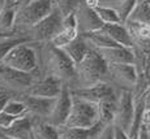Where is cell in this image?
Returning <instances> with one entry per match:
<instances>
[{"mask_svg":"<svg viewBox=\"0 0 150 139\" xmlns=\"http://www.w3.org/2000/svg\"><path fill=\"white\" fill-rule=\"evenodd\" d=\"M149 3H150V0H149Z\"/></svg>","mask_w":150,"mask_h":139,"instance_id":"ab89813d","label":"cell"},{"mask_svg":"<svg viewBox=\"0 0 150 139\" xmlns=\"http://www.w3.org/2000/svg\"><path fill=\"white\" fill-rule=\"evenodd\" d=\"M99 122V105L72 94V105L64 122L68 127L89 129Z\"/></svg>","mask_w":150,"mask_h":139,"instance_id":"277c9868","label":"cell"},{"mask_svg":"<svg viewBox=\"0 0 150 139\" xmlns=\"http://www.w3.org/2000/svg\"><path fill=\"white\" fill-rule=\"evenodd\" d=\"M137 139H149V130H148V127H146V126L141 125Z\"/></svg>","mask_w":150,"mask_h":139,"instance_id":"e575fe53","label":"cell"},{"mask_svg":"<svg viewBox=\"0 0 150 139\" xmlns=\"http://www.w3.org/2000/svg\"><path fill=\"white\" fill-rule=\"evenodd\" d=\"M122 1L123 0H97L99 7H108V8H112V9H115Z\"/></svg>","mask_w":150,"mask_h":139,"instance_id":"4dcf8cb0","label":"cell"},{"mask_svg":"<svg viewBox=\"0 0 150 139\" xmlns=\"http://www.w3.org/2000/svg\"><path fill=\"white\" fill-rule=\"evenodd\" d=\"M71 105H72V92L67 86L63 85L62 91L55 98L54 107L51 109L48 117L46 118V121L56 127L63 126L69 114V111H71Z\"/></svg>","mask_w":150,"mask_h":139,"instance_id":"8fae6325","label":"cell"},{"mask_svg":"<svg viewBox=\"0 0 150 139\" xmlns=\"http://www.w3.org/2000/svg\"><path fill=\"white\" fill-rule=\"evenodd\" d=\"M0 139H14V138H12V137H8V135L3 134V133L0 131Z\"/></svg>","mask_w":150,"mask_h":139,"instance_id":"d590c367","label":"cell"},{"mask_svg":"<svg viewBox=\"0 0 150 139\" xmlns=\"http://www.w3.org/2000/svg\"><path fill=\"white\" fill-rule=\"evenodd\" d=\"M115 88L131 91L133 94L137 83V73L133 64H108L107 65V78Z\"/></svg>","mask_w":150,"mask_h":139,"instance_id":"ba28073f","label":"cell"},{"mask_svg":"<svg viewBox=\"0 0 150 139\" xmlns=\"http://www.w3.org/2000/svg\"><path fill=\"white\" fill-rule=\"evenodd\" d=\"M0 62L17 70L34 73L38 72V48L35 42L20 43L8 52Z\"/></svg>","mask_w":150,"mask_h":139,"instance_id":"8992f818","label":"cell"},{"mask_svg":"<svg viewBox=\"0 0 150 139\" xmlns=\"http://www.w3.org/2000/svg\"><path fill=\"white\" fill-rule=\"evenodd\" d=\"M62 26H63V16L54 7V9L45 18H42L39 22H37L30 29H28L25 31V35L28 37L30 42H35V43L50 42L60 31Z\"/></svg>","mask_w":150,"mask_h":139,"instance_id":"52a82bcc","label":"cell"},{"mask_svg":"<svg viewBox=\"0 0 150 139\" xmlns=\"http://www.w3.org/2000/svg\"><path fill=\"white\" fill-rule=\"evenodd\" d=\"M74 18H76V27L79 34H86L91 31L99 30L103 26V22L96 13L94 8L89 7L85 1H81L76 11H74Z\"/></svg>","mask_w":150,"mask_h":139,"instance_id":"7c38bea8","label":"cell"},{"mask_svg":"<svg viewBox=\"0 0 150 139\" xmlns=\"http://www.w3.org/2000/svg\"><path fill=\"white\" fill-rule=\"evenodd\" d=\"M25 42H30L26 35L21 33H7V34H1L0 35V61L3 60V57L8 53L13 47H16L20 43H25Z\"/></svg>","mask_w":150,"mask_h":139,"instance_id":"7402d4cb","label":"cell"},{"mask_svg":"<svg viewBox=\"0 0 150 139\" xmlns=\"http://www.w3.org/2000/svg\"><path fill=\"white\" fill-rule=\"evenodd\" d=\"M148 130H149V131H150V127H148Z\"/></svg>","mask_w":150,"mask_h":139,"instance_id":"f35d334b","label":"cell"},{"mask_svg":"<svg viewBox=\"0 0 150 139\" xmlns=\"http://www.w3.org/2000/svg\"><path fill=\"white\" fill-rule=\"evenodd\" d=\"M16 98L22 100V103L25 104V108H26V112L30 116L45 118V120L48 117L55 103V98L33 96V95H29V94H22Z\"/></svg>","mask_w":150,"mask_h":139,"instance_id":"5bb4252c","label":"cell"},{"mask_svg":"<svg viewBox=\"0 0 150 139\" xmlns=\"http://www.w3.org/2000/svg\"><path fill=\"white\" fill-rule=\"evenodd\" d=\"M133 113H134L133 94L131 91L119 90L117 91L116 107H115L112 125L120 127L128 134V130L131 127L132 120H133Z\"/></svg>","mask_w":150,"mask_h":139,"instance_id":"9c48e42d","label":"cell"},{"mask_svg":"<svg viewBox=\"0 0 150 139\" xmlns=\"http://www.w3.org/2000/svg\"><path fill=\"white\" fill-rule=\"evenodd\" d=\"M41 76L42 74L39 70L34 73H26L0 62V90L7 91L12 96H20L26 94L34 81Z\"/></svg>","mask_w":150,"mask_h":139,"instance_id":"5b68a950","label":"cell"},{"mask_svg":"<svg viewBox=\"0 0 150 139\" xmlns=\"http://www.w3.org/2000/svg\"><path fill=\"white\" fill-rule=\"evenodd\" d=\"M62 87L63 85L59 79L48 74H42L34 81V83L28 90L26 94L42 98H56L62 91Z\"/></svg>","mask_w":150,"mask_h":139,"instance_id":"4fadbf2b","label":"cell"},{"mask_svg":"<svg viewBox=\"0 0 150 139\" xmlns=\"http://www.w3.org/2000/svg\"><path fill=\"white\" fill-rule=\"evenodd\" d=\"M11 96H12V95L8 94L7 91H4V90H0V112H3L5 103H7L8 99H9Z\"/></svg>","mask_w":150,"mask_h":139,"instance_id":"d6a6232c","label":"cell"},{"mask_svg":"<svg viewBox=\"0 0 150 139\" xmlns=\"http://www.w3.org/2000/svg\"><path fill=\"white\" fill-rule=\"evenodd\" d=\"M89 44V43H88ZM107 78V62L102 59L98 51L89 46V50L83 59L76 65V79L72 90L89 87Z\"/></svg>","mask_w":150,"mask_h":139,"instance_id":"7a4b0ae2","label":"cell"},{"mask_svg":"<svg viewBox=\"0 0 150 139\" xmlns=\"http://www.w3.org/2000/svg\"><path fill=\"white\" fill-rule=\"evenodd\" d=\"M136 3H137V0H123V1L115 8V12L117 13L122 24H124V22L127 21V18H128V16L131 14L133 7L136 5Z\"/></svg>","mask_w":150,"mask_h":139,"instance_id":"f1b7e54d","label":"cell"},{"mask_svg":"<svg viewBox=\"0 0 150 139\" xmlns=\"http://www.w3.org/2000/svg\"><path fill=\"white\" fill-rule=\"evenodd\" d=\"M102 59L108 64H133L134 55L133 50L129 47H108V48H96Z\"/></svg>","mask_w":150,"mask_h":139,"instance_id":"9a60e30c","label":"cell"},{"mask_svg":"<svg viewBox=\"0 0 150 139\" xmlns=\"http://www.w3.org/2000/svg\"><path fill=\"white\" fill-rule=\"evenodd\" d=\"M3 112H5V113L11 116H14V117H20V116H24L25 113H28L26 108H25V104L22 103L21 99H18L16 96H11L8 99Z\"/></svg>","mask_w":150,"mask_h":139,"instance_id":"484cf974","label":"cell"},{"mask_svg":"<svg viewBox=\"0 0 150 139\" xmlns=\"http://www.w3.org/2000/svg\"><path fill=\"white\" fill-rule=\"evenodd\" d=\"M38 48V69L41 74H48L71 90L76 79V64L67 56L62 48L50 42L37 43Z\"/></svg>","mask_w":150,"mask_h":139,"instance_id":"6da1fadb","label":"cell"},{"mask_svg":"<svg viewBox=\"0 0 150 139\" xmlns=\"http://www.w3.org/2000/svg\"><path fill=\"white\" fill-rule=\"evenodd\" d=\"M62 50L64 51L69 59L77 65V64L83 59V56L86 55V52L89 50V44H88V42H86L85 37H83L82 34H79V35L74 39H72L68 44L62 47Z\"/></svg>","mask_w":150,"mask_h":139,"instance_id":"44dd1931","label":"cell"},{"mask_svg":"<svg viewBox=\"0 0 150 139\" xmlns=\"http://www.w3.org/2000/svg\"><path fill=\"white\" fill-rule=\"evenodd\" d=\"M127 20L141 22L150 26V3L149 0H137L136 5L133 7L131 14Z\"/></svg>","mask_w":150,"mask_h":139,"instance_id":"cb8c5ba5","label":"cell"},{"mask_svg":"<svg viewBox=\"0 0 150 139\" xmlns=\"http://www.w3.org/2000/svg\"><path fill=\"white\" fill-rule=\"evenodd\" d=\"M112 139H129V137L120 127L112 125Z\"/></svg>","mask_w":150,"mask_h":139,"instance_id":"1f68e13d","label":"cell"},{"mask_svg":"<svg viewBox=\"0 0 150 139\" xmlns=\"http://www.w3.org/2000/svg\"><path fill=\"white\" fill-rule=\"evenodd\" d=\"M141 122L144 126L150 127V109H144L142 117H141Z\"/></svg>","mask_w":150,"mask_h":139,"instance_id":"836d02e7","label":"cell"},{"mask_svg":"<svg viewBox=\"0 0 150 139\" xmlns=\"http://www.w3.org/2000/svg\"><path fill=\"white\" fill-rule=\"evenodd\" d=\"M3 134L12 137L14 139H33L31 137V117L30 114L26 113L21 117L16 118L11 126L7 129L0 130Z\"/></svg>","mask_w":150,"mask_h":139,"instance_id":"ac0fdd59","label":"cell"},{"mask_svg":"<svg viewBox=\"0 0 150 139\" xmlns=\"http://www.w3.org/2000/svg\"><path fill=\"white\" fill-rule=\"evenodd\" d=\"M31 117V137L33 139H59L57 127L48 124L45 118Z\"/></svg>","mask_w":150,"mask_h":139,"instance_id":"d6986e66","label":"cell"},{"mask_svg":"<svg viewBox=\"0 0 150 139\" xmlns=\"http://www.w3.org/2000/svg\"><path fill=\"white\" fill-rule=\"evenodd\" d=\"M149 139H150V131H149Z\"/></svg>","mask_w":150,"mask_h":139,"instance_id":"74e56055","label":"cell"},{"mask_svg":"<svg viewBox=\"0 0 150 139\" xmlns=\"http://www.w3.org/2000/svg\"><path fill=\"white\" fill-rule=\"evenodd\" d=\"M102 30L119 46L129 48L133 47V40H132L124 24H103Z\"/></svg>","mask_w":150,"mask_h":139,"instance_id":"ffe728a7","label":"cell"},{"mask_svg":"<svg viewBox=\"0 0 150 139\" xmlns=\"http://www.w3.org/2000/svg\"><path fill=\"white\" fill-rule=\"evenodd\" d=\"M14 14H16V8L13 5L0 7V34H7L13 31Z\"/></svg>","mask_w":150,"mask_h":139,"instance_id":"d4e9b609","label":"cell"},{"mask_svg":"<svg viewBox=\"0 0 150 139\" xmlns=\"http://www.w3.org/2000/svg\"><path fill=\"white\" fill-rule=\"evenodd\" d=\"M124 26H125V29L128 30L132 40H133V44L134 43L144 42V40L150 39V26L149 25L127 20V21L124 22Z\"/></svg>","mask_w":150,"mask_h":139,"instance_id":"603a6c76","label":"cell"},{"mask_svg":"<svg viewBox=\"0 0 150 139\" xmlns=\"http://www.w3.org/2000/svg\"><path fill=\"white\" fill-rule=\"evenodd\" d=\"M0 35H1V34H0Z\"/></svg>","mask_w":150,"mask_h":139,"instance_id":"60d3db41","label":"cell"},{"mask_svg":"<svg viewBox=\"0 0 150 139\" xmlns=\"http://www.w3.org/2000/svg\"><path fill=\"white\" fill-rule=\"evenodd\" d=\"M110 125V124H108ZM106 124L98 122L94 126L89 129H81V127H68V126H59L57 127V134L59 139H93L103 127Z\"/></svg>","mask_w":150,"mask_h":139,"instance_id":"e0dca14e","label":"cell"},{"mask_svg":"<svg viewBox=\"0 0 150 139\" xmlns=\"http://www.w3.org/2000/svg\"><path fill=\"white\" fill-rule=\"evenodd\" d=\"M96 13L98 14V17L100 18V21L103 24H122L120 22V18L117 16V13L115 12V9L108 7H96L94 8Z\"/></svg>","mask_w":150,"mask_h":139,"instance_id":"4316f807","label":"cell"},{"mask_svg":"<svg viewBox=\"0 0 150 139\" xmlns=\"http://www.w3.org/2000/svg\"><path fill=\"white\" fill-rule=\"evenodd\" d=\"M52 0H31L28 4L16 8L13 31L25 35V31L45 18L54 9Z\"/></svg>","mask_w":150,"mask_h":139,"instance_id":"3957f363","label":"cell"},{"mask_svg":"<svg viewBox=\"0 0 150 139\" xmlns=\"http://www.w3.org/2000/svg\"><path fill=\"white\" fill-rule=\"evenodd\" d=\"M79 35V31L76 27V18H74V13H71L68 16L63 17V26L60 31L50 40V43L57 48L64 47L68 44L72 39H74Z\"/></svg>","mask_w":150,"mask_h":139,"instance_id":"2e32d148","label":"cell"},{"mask_svg":"<svg viewBox=\"0 0 150 139\" xmlns=\"http://www.w3.org/2000/svg\"><path fill=\"white\" fill-rule=\"evenodd\" d=\"M52 1L55 8L62 13L63 17H65L71 13H74L82 0H52Z\"/></svg>","mask_w":150,"mask_h":139,"instance_id":"83f0119b","label":"cell"},{"mask_svg":"<svg viewBox=\"0 0 150 139\" xmlns=\"http://www.w3.org/2000/svg\"><path fill=\"white\" fill-rule=\"evenodd\" d=\"M14 0H3V5H12Z\"/></svg>","mask_w":150,"mask_h":139,"instance_id":"8d00e7d4","label":"cell"},{"mask_svg":"<svg viewBox=\"0 0 150 139\" xmlns=\"http://www.w3.org/2000/svg\"><path fill=\"white\" fill-rule=\"evenodd\" d=\"M71 92L76 96H80L82 99H86L97 104L108 100H115L117 98V90L107 81H100V82L94 83L89 87L72 90Z\"/></svg>","mask_w":150,"mask_h":139,"instance_id":"30bf717a","label":"cell"},{"mask_svg":"<svg viewBox=\"0 0 150 139\" xmlns=\"http://www.w3.org/2000/svg\"><path fill=\"white\" fill-rule=\"evenodd\" d=\"M93 139H112V124L106 125Z\"/></svg>","mask_w":150,"mask_h":139,"instance_id":"f546056e","label":"cell"}]
</instances>
